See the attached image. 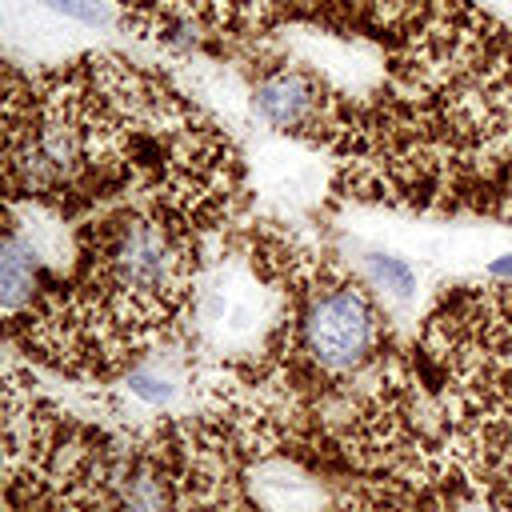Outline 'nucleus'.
I'll return each instance as SVG.
<instances>
[{"instance_id": "obj_1", "label": "nucleus", "mask_w": 512, "mask_h": 512, "mask_svg": "<svg viewBox=\"0 0 512 512\" xmlns=\"http://www.w3.org/2000/svg\"><path fill=\"white\" fill-rule=\"evenodd\" d=\"M88 276L120 320L152 324L184 300L192 280L188 244L176 224L156 216H120L96 232Z\"/></svg>"}, {"instance_id": "obj_2", "label": "nucleus", "mask_w": 512, "mask_h": 512, "mask_svg": "<svg viewBox=\"0 0 512 512\" xmlns=\"http://www.w3.org/2000/svg\"><path fill=\"white\" fill-rule=\"evenodd\" d=\"M300 344L324 372H356L380 348V312L348 280H320L300 312Z\"/></svg>"}, {"instance_id": "obj_3", "label": "nucleus", "mask_w": 512, "mask_h": 512, "mask_svg": "<svg viewBox=\"0 0 512 512\" xmlns=\"http://www.w3.org/2000/svg\"><path fill=\"white\" fill-rule=\"evenodd\" d=\"M248 104L264 124H272L280 132L320 128L324 108H328L324 76L312 72L308 64H272L256 76V84L248 92Z\"/></svg>"}, {"instance_id": "obj_4", "label": "nucleus", "mask_w": 512, "mask_h": 512, "mask_svg": "<svg viewBox=\"0 0 512 512\" xmlns=\"http://www.w3.org/2000/svg\"><path fill=\"white\" fill-rule=\"evenodd\" d=\"M40 280H44V260L32 252V244L20 232L0 228V316L28 312L44 288Z\"/></svg>"}, {"instance_id": "obj_5", "label": "nucleus", "mask_w": 512, "mask_h": 512, "mask_svg": "<svg viewBox=\"0 0 512 512\" xmlns=\"http://www.w3.org/2000/svg\"><path fill=\"white\" fill-rule=\"evenodd\" d=\"M256 496H260V504H264L268 512H316V508H320L316 488H312L304 476L288 472V468H268V472H260Z\"/></svg>"}, {"instance_id": "obj_6", "label": "nucleus", "mask_w": 512, "mask_h": 512, "mask_svg": "<svg viewBox=\"0 0 512 512\" xmlns=\"http://www.w3.org/2000/svg\"><path fill=\"white\" fill-rule=\"evenodd\" d=\"M360 268L364 276L372 280V288L388 292L392 300H412L416 296V272L404 256H392V252H380V248H368L360 256Z\"/></svg>"}, {"instance_id": "obj_7", "label": "nucleus", "mask_w": 512, "mask_h": 512, "mask_svg": "<svg viewBox=\"0 0 512 512\" xmlns=\"http://www.w3.org/2000/svg\"><path fill=\"white\" fill-rule=\"evenodd\" d=\"M120 512H164V484L156 472L136 468L120 484Z\"/></svg>"}, {"instance_id": "obj_8", "label": "nucleus", "mask_w": 512, "mask_h": 512, "mask_svg": "<svg viewBox=\"0 0 512 512\" xmlns=\"http://www.w3.org/2000/svg\"><path fill=\"white\" fill-rule=\"evenodd\" d=\"M176 388L180 384L168 372H160V368H136V372H128V392L140 396V400H148V404H168L176 396Z\"/></svg>"}, {"instance_id": "obj_9", "label": "nucleus", "mask_w": 512, "mask_h": 512, "mask_svg": "<svg viewBox=\"0 0 512 512\" xmlns=\"http://www.w3.org/2000/svg\"><path fill=\"white\" fill-rule=\"evenodd\" d=\"M40 4L56 16H68V20L84 24V28H108L112 24V8L104 0H40Z\"/></svg>"}, {"instance_id": "obj_10", "label": "nucleus", "mask_w": 512, "mask_h": 512, "mask_svg": "<svg viewBox=\"0 0 512 512\" xmlns=\"http://www.w3.org/2000/svg\"><path fill=\"white\" fill-rule=\"evenodd\" d=\"M488 276H500V280H512V252H496L488 264H484Z\"/></svg>"}]
</instances>
